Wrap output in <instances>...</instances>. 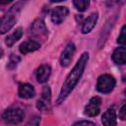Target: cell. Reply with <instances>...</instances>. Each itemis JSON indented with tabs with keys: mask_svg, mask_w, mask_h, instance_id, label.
<instances>
[{
	"mask_svg": "<svg viewBox=\"0 0 126 126\" xmlns=\"http://www.w3.org/2000/svg\"><path fill=\"white\" fill-rule=\"evenodd\" d=\"M88 59H89V53L88 52H84L80 56L79 60L77 61V63L75 64V66L73 67V69L71 70L69 75L67 76L65 82L63 83L59 96L57 98V104L62 103L67 98V96L70 94V93L74 90V88L77 86L79 80L81 79V77L84 73Z\"/></svg>",
	"mask_w": 126,
	"mask_h": 126,
	"instance_id": "obj_1",
	"label": "cell"
},
{
	"mask_svg": "<svg viewBox=\"0 0 126 126\" xmlns=\"http://www.w3.org/2000/svg\"><path fill=\"white\" fill-rule=\"evenodd\" d=\"M25 3H26V1H24V0L19 1L12 8H10V10L6 13L5 16H3L2 22H1V28H0L2 34L7 32L8 31H10V29L16 24L17 19H18V15H19L20 11L22 10V8L24 7Z\"/></svg>",
	"mask_w": 126,
	"mask_h": 126,
	"instance_id": "obj_2",
	"label": "cell"
},
{
	"mask_svg": "<svg viewBox=\"0 0 126 126\" xmlns=\"http://www.w3.org/2000/svg\"><path fill=\"white\" fill-rule=\"evenodd\" d=\"M24 115H25V113L20 107H10V108H7L3 112L2 119L6 123L18 124L23 120Z\"/></svg>",
	"mask_w": 126,
	"mask_h": 126,
	"instance_id": "obj_3",
	"label": "cell"
},
{
	"mask_svg": "<svg viewBox=\"0 0 126 126\" xmlns=\"http://www.w3.org/2000/svg\"><path fill=\"white\" fill-rule=\"evenodd\" d=\"M114 87H115V79L111 75L108 74L101 75L97 80L96 89L99 93L108 94L114 89Z\"/></svg>",
	"mask_w": 126,
	"mask_h": 126,
	"instance_id": "obj_4",
	"label": "cell"
},
{
	"mask_svg": "<svg viewBox=\"0 0 126 126\" xmlns=\"http://www.w3.org/2000/svg\"><path fill=\"white\" fill-rule=\"evenodd\" d=\"M31 34L36 38H40L44 40L47 36V29L45 27L44 22L41 19H36L35 21L32 22L30 28Z\"/></svg>",
	"mask_w": 126,
	"mask_h": 126,
	"instance_id": "obj_5",
	"label": "cell"
},
{
	"mask_svg": "<svg viewBox=\"0 0 126 126\" xmlns=\"http://www.w3.org/2000/svg\"><path fill=\"white\" fill-rule=\"evenodd\" d=\"M36 107L40 111L50 110V108H51V93H50V89L47 86H45L43 88L41 96L36 101Z\"/></svg>",
	"mask_w": 126,
	"mask_h": 126,
	"instance_id": "obj_6",
	"label": "cell"
},
{
	"mask_svg": "<svg viewBox=\"0 0 126 126\" xmlns=\"http://www.w3.org/2000/svg\"><path fill=\"white\" fill-rule=\"evenodd\" d=\"M100 106L101 98L99 96H93L85 107V114L90 117L96 116L100 111Z\"/></svg>",
	"mask_w": 126,
	"mask_h": 126,
	"instance_id": "obj_7",
	"label": "cell"
},
{
	"mask_svg": "<svg viewBox=\"0 0 126 126\" xmlns=\"http://www.w3.org/2000/svg\"><path fill=\"white\" fill-rule=\"evenodd\" d=\"M68 14H69V10L66 7H63V6L55 7L51 11V15H50L51 21L55 25H60L68 16Z\"/></svg>",
	"mask_w": 126,
	"mask_h": 126,
	"instance_id": "obj_8",
	"label": "cell"
},
{
	"mask_svg": "<svg viewBox=\"0 0 126 126\" xmlns=\"http://www.w3.org/2000/svg\"><path fill=\"white\" fill-rule=\"evenodd\" d=\"M74 53H75V45H74V43L70 42V43H68L66 45V47L64 48V50L61 53L60 65L62 67H67L70 64V62H71Z\"/></svg>",
	"mask_w": 126,
	"mask_h": 126,
	"instance_id": "obj_9",
	"label": "cell"
},
{
	"mask_svg": "<svg viewBox=\"0 0 126 126\" xmlns=\"http://www.w3.org/2000/svg\"><path fill=\"white\" fill-rule=\"evenodd\" d=\"M51 74V68L48 64L40 65L36 70V80L38 83H45Z\"/></svg>",
	"mask_w": 126,
	"mask_h": 126,
	"instance_id": "obj_10",
	"label": "cell"
},
{
	"mask_svg": "<svg viewBox=\"0 0 126 126\" xmlns=\"http://www.w3.org/2000/svg\"><path fill=\"white\" fill-rule=\"evenodd\" d=\"M18 94H19V96L21 98H32L34 96L35 94V91H34V88L30 85V84H20L19 86V91H18Z\"/></svg>",
	"mask_w": 126,
	"mask_h": 126,
	"instance_id": "obj_11",
	"label": "cell"
},
{
	"mask_svg": "<svg viewBox=\"0 0 126 126\" xmlns=\"http://www.w3.org/2000/svg\"><path fill=\"white\" fill-rule=\"evenodd\" d=\"M40 47V43L34 39H29L24 41L21 45H20V51L23 54H27L32 51L37 50Z\"/></svg>",
	"mask_w": 126,
	"mask_h": 126,
	"instance_id": "obj_12",
	"label": "cell"
},
{
	"mask_svg": "<svg viewBox=\"0 0 126 126\" xmlns=\"http://www.w3.org/2000/svg\"><path fill=\"white\" fill-rule=\"evenodd\" d=\"M101 122L105 126L116 125V112L113 108H108L101 117Z\"/></svg>",
	"mask_w": 126,
	"mask_h": 126,
	"instance_id": "obj_13",
	"label": "cell"
},
{
	"mask_svg": "<svg viewBox=\"0 0 126 126\" xmlns=\"http://www.w3.org/2000/svg\"><path fill=\"white\" fill-rule=\"evenodd\" d=\"M112 60L118 65L126 64V47H117L112 53Z\"/></svg>",
	"mask_w": 126,
	"mask_h": 126,
	"instance_id": "obj_14",
	"label": "cell"
},
{
	"mask_svg": "<svg viewBox=\"0 0 126 126\" xmlns=\"http://www.w3.org/2000/svg\"><path fill=\"white\" fill-rule=\"evenodd\" d=\"M97 13H93L92 15H90L84 22L83 24V27H82V32L83 33H89L93 29L94 27L95 26L96 24V21H97Z\"/></svg>",
	"mask_w": 126,
	"mask_h": 126,
	"instance_id": "obj_15",
	"label": "cell"
},
{
	"mask_svg": "<svg viewBox=\"0 0 126 126\" xmlns=\"http://www.w3.org/2000/svg\"><path fill=\"white\" fill-rule=\"evenodd\" d=\"M22 35H23V29H22V28L16 29V31H15L13 33H11V34L6 38L5 42H6L7 46H8V47H11L14 43H16V42L22 37Z\"/></svg>",
	"mask_w": 126,
	"mask_h": 126,
	"instance_id": "obj_16",
	"label": "cell"
},
{
	"mask_svg": "<svg viewBox=\"0 0 126 126\" xmlns=\"http://www.w3.org/2000/svg\"><path fill=\"white\" fill-rule=\"evenodd\" d=\"M74 6L75 8L80 11V12H84L87 10V8L90 5V0H73Z\"/></svg>",
	"mask_w": 126,
	"mask_h": 126,
	"instance_id": "obj_17",
	"label": "cell"
},
{
	"mask_svg": "<svg viewBox=\"0 0 126 126\" xmlns=\"http://www.w3.org/2000/svg\"><path fill=\"white\" fill-rule=\"evenodd\" d=\"M21 61V58L16 55V54H11L10 55V58H9V61H8V65H7V68L9 70H13L17 67V65L20 63Z\"/></svg>",
	"mask_w": 126,
	"mask_h": 126,
	"instance_id": "obj_18",
	"label": "cell"
},
{
	"mask_svg": "<svg viewBox=\"0 0 126 126\" xmlns=\"http://www.w3.org/2000/svg\"><path fill=\"white\" fill-rule=\"evenodd\" d=\"M117 42L121 45H126V25L123 26L120 31V34L117 38Z\"/></svg>",
	"mask_w": 126,
	"mask_h": 126,
	"instance_id": "obj_19",
	"label": "cell"
},
{
	"mask_svg": "<svg viewBox=\"0 0 126 126\" xmlns=\"http://www.w3.org/2000/svg\"><path fill=\"white\" fill-rule=\"evenodd\" d=\"M126 0H106V4L108 7H114V6H119L122 5Z\"/></svg>",
	"mask_w": 126,
	"mask_h": 126,
	"instance_id": "obj_20",
	"label": "cell"
},
{
	"mask_svg": "<svg viewBox=\"0 0 126 126\" xmlns=\"http://www.w3.org/2000/svg\"><path fill=\"white\" fill-rule=\"evenodd\" d=\"M119 118L121 120H126V103L120 108L119 111Z\"/></svg>",
	"mask_w": 126,
	"mask_h": 126,
	"instance_id": "obj_21",
	"label": "cell"
},
{
	"mask_svg": "<svg viewBox=\"0 0 126 126\" xmlns=\"http://www.w3.org/2000/svg\"><path fill=\"white\" fill-rule=\"evenodd\" d=\"M82 124H84V125H94V122H92V121H88V120L77 121V122H75V123H74V125H82Z\"/></svg>",
	"mask_w": 126,
	"mask_h": 126,
	"instance_id": "obj_22",
	"label": "cell"
},
{
	"mask_svg": "<svg viewBox=\"0 0 126 126\" xmlns=\"http://www.w3.org/2000/svg\"><path fill=\"white\" fill-rule=\"evenodd\" d=\"M12 0H0V3L2 4V5H5V4H8V3H10Z\"/></svg>",
	"mask_w": 126,
	"mask_h": 126,
	"instance_id": "obj_23",
	"label": "cell"
},
{
	"mask_svg": "<svg viewBox=\"0 0 126 126\" xmlns=\"http://www.w3.org/2000/svg\"><path fill=\"white\" fill-rule=\"evenodd\" d=\"M60 1H65V0H50V2H60Z\"/></svg>",
	"mask_w": 126,
	"mask_h": 126,
	"instance_id": "obj_24",
	"label": "cell"
}]
</instances>
